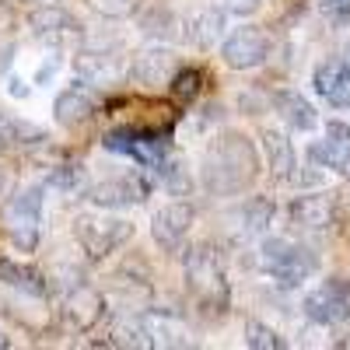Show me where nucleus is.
Here are the masks:
<instances>
[{
  "mask_svg": "<svg viewBox=\"0 0 350 350\" xmlns=\"http://www.w3.org/2000/svg\"><path fill=\"white\" fill-rule=\"evenodd\" d=\"M259 262H262V270H267L273 280H280V284H301L305 277H312L319 270L315 252L298 245V242H287V239L262 242Z\"/></svg>",
  "mask_w": 350,
  "mask_h": 350,
  "instance_id": "3",
  "label": "nucleus"
},
{
  "mask_svg": "<svg viewBox=\"0 0 350 350\" xmlns=\"http://www.w3.org/2000/svg\"><path fill=\"white\" fill-rule=\"evenodd\" d=\"M130 77L140 88H161L175 77V56L172 49H144L137 53V60L130 67Z\"/></svg>",
  "mask_w": 350,
  "mask_h": 350,
  "instance_id": "12",
  "label": "nucleus"
},
{
  "mask_svg": "<svg viewBox=\"0 0 350 350\" xmlns=\"http://www.w3.org/2000/svg\"><path fill=\"white\" fill-rule=\"evenodd\" d=\"M140 193L144 189L133 179H105V183H95L88 189V200H92L95 207H130V203L144 200Z\"/></svg>",
  "mask_w": 350,
  "mask_h": 350,
  "instance_id": "15",
  "label": "nucleus"
},
{
  "mask_svg": "<svg viewBox=\"0 0 350 350\" xmlns=\"http://www.w3.org/2000/svg\"><path fill=\"white\" fill-rule=\"evenodd\" d=\"M105 148L116 154H126L140 161L144 168L161 172L168 165V144L161 133H144V130H112L105 133Z\"/></svg>",
  "mask_w": 350,
  "mask_h": 350,
  "instance_id": "4",
  "label": "nucleus"
},
{
  "mask_svg": "<svg viewBox=\"0 0 350 350\" xmlns=\"http://www.w3.org/2000/svg\"><path fill=\"white\" fill-rule=\"evenodd\" d=\"M133 235V224L116 217H77V239L92 256H109Z\"/></svg>",
  "mask_w": 350,
  "mask_h": 350,
  "instance_id": "7",
  "label": "nucleus"
},
{
  "mask_svg": "<svg viewBox=\"0 0 350 350\" xmlns=\"http://www.w3.org/2000/svg\"><path fill=\"white\" fill-rule=\"evenodd\" d=\"M239 217H242V228L245 231H262L270 224V217H273V207L267 200H249L245 207L239 211Z\"/></svg>",
  "mask_w": 350,
  "mask_h": 350,
  "instance_id": "22",
  "label": "nucleus"
},
{
  "mask_svg": "<svg viewBox=\"0 0 350 350\" xmlns=\"http://www.w3.org/2000/svg\"><path fill=\"white\" fill-rule=\"evenodd\" d=\"M291 214H295V221L305 224V228H323V224H329V203L319 200V196H305L291 207Z\"/></svg>",
  "mask_w": 350,
  "mask_h": 350,
  "instance_id": "20",
  "label": "nucleus"
},
{
  "mask_svg": "<svg viewBox=\"0 0 350 350\" xmlns=\"http://www.w3.org/2000/svg\"><path fill=\"white\" fill-rule=\"evenodd\" d=\"M189 224H193V211L186 203H168L161 207L151 221V231H154V242L165 249V252H175L183 249L186 235H189Z\"/></svg>",
  "mask_w": 350,
  "mask_h": 350,
  "instance_id": "10",
  "label": "nucleus"
},
{
  "mask_svg": "<svg viewBox=\"0 0 350 350\" xmlns=\"http://www.w3.org/2000/svg\"><path fill=\"white\" fill-rule=\"evenodd\" d=\"M77 183H81V168L77 165H64L60 172L49 175V186H60V189H77Z\"/></svg>",
  "mask_w": 350,
  "mask_h": 350,
  "instance_id": "27",
  "label": "nucleus"
},
{
  "mask_svg": "<svg viewBox=\"0 0 350 350\" xmlns=\"http://www.w3.org/2000/svg\"><path fill=\"white\" fill-rule=\"evenodd\" d=\"M256 148L245 137L228 133L217 144H211L207 161H203V183H207L211 193H239L256 179Z\"/></svg>",
  "mask_w": 350,
  "mask_h": 350,
  "instance_id": "1",
  "label": "nucleus"
},
{
  "mask_svg": "<svg viewBox=\"0 0 350 350\" xmlns=\"http://www.w3.org/2000/svg\"><path fill=\"white\" fill-rule=\"evenodd\" d=\"M308 158L323 168H333L340 175H350V126L343 123H329L326 137L315 140L308 148Z\"/></svg>",
  "mask_w": 350,
  "mask_h": 350,
  "instance_id": "9",
  "label": "nucleus"
},
{
  "mask_svg": "<svg viewBox=\"0 0 350 350\" xmlns=\"http://www.w3.org/2000/svg\"><path fill=\"white\" fill-rule=\"evenodd\" d=\"M221 56H224L228 67L252 70V67H259L270 56V36L262 32V28H256V25H242V28H235V32L224 39Z\"/></svg>",
  "mask_w": 350,
  "mask_h": 350,
  "instance_id": "6",
  "label": "nucleus"
},
{
  "mask_svg": "<svg viewBox=\"0 0 350 350\" xmlns=\"http://www.w3.org/2000/svg\"><path fill=\"white\" fill-rule=\"evenodd\" d=\"M0 347H11V340H4V336H0Z\"/></svg>",
  "mask_w": 350,
  "mask_h": 350,
  "instance_id": "29",
  "label": "nucleus"
},
{
  "mask_svg": "<svg viewBox=\"0 0 350 350\" xmlns=\"http://www.w3.org/2000/svg\"><path fill=\"white\" fill-rule=\"evenodd\" d=\"M221 25H224V14L221 11H203L193 18V28H189V39L196 46H214V39L221 36Z\"/></svg>",
  "mask_w": 350,
  "mask_h": 350,
  "instance_id": "21",
  "label": "nucleus"
},
{
  "mask_svg": "<svg viewBox=\"0 0 350 350\" xmlns=\"http://www.w3.org/2000/svg\"><path fill=\"white\" fill-rule=\"evenodd\" d=\"M319 11H323L329 21L343 25V21H350V0H319Z\"/></svg>",
  "mask_w": 350,
  "mask_h": 350,
  "instance_id": "25",
  "label": "nucleus"
},
{
  "mask_svg": "<svg viewBox=\"0 0 350 350\" xmlns=\"http://www.w3.org/2000/svg\"><path fill=\"white\" fill-rule=\"evenodd\" d=\"M102 312H105V301H102V295L98 291H92V287H77V291H70L67 295V301H64V315H67V323L74 326V329H92L98 319H102Z\"/></svg>",
  "mask_w": 350,
  "mask_h": 350,
  "instance_id": "14",
  "label": "nucleus"
},
{
  "mask_svg": "<svg viewBox=\"0 0 350 350\" xmlns=\"http://www.w3.org/2000/svg\"><path fill=\"white\" fill-rule=\"evenodd\" d=\"M0 280H4L8 287H14V291L32 295V298H46V291H49L39 270L21 267V262H11V259H0Z\"/></svg>",
  "mask_w": 350,
  "mask_h": 350,
  "instance_id": "16",
  "label": "nucleus"
},
{
  "mask_svg": "<svg viewBox=\"0 0 350 350\" xmlns=\"http://www.w3.org/2000/svg\"><path fill=\"white\" fill-rule=\"evenodd\" d=\"M262 148H267L270 168H273L277 175H291V168H295V151H291V144H287L280 133L267 130V133H262Z\"/></svg>",
  "mask_w": 350,
  "mask_h": 350,
  "instance_id": "19",
  "label": "nucleus"
},
{
  "mask_svg": "<svg viewBox=\"0 0 350 350\" xmlns=\"http://www.w3.org/2000/svg\"><path fill=\"white\" fill-rule=\"evenodd\" d=\"M262 4V0H228V8L235 11V14H249V11H256Z\"/></svg>",
  "mask_w": 350,
  "mask_h": 350,
  "instance_id": "28",
  "label": "nucleus"
},
{
  "mask_svg": "<svg viewBox=\"0 0 350 350\" xmlns=\"http://www.w3.org/2000/svg\"><path fill=\"white\" fill-rule=\"evenodd\" d=\"M0 221H4V231L14 242V249L32 252L39 245V224H42V186H28L14 193V200L0 214Z\"/></svg>",
  "mask_w": 350,
  "mask_h": 350,
  "instance_id": "2",
  "label": "nucleus"
},
{
  "mask_svg": "<svg viewBox=\"0 0 350 350\" xmlns=\"http://www.w3.org/2000/svg\"><path fill=\"white\" fill-rule=\"evenodd\" d=\"M39 140H42L39 126L14 120V116H0V151H18L25 144H39Z\"/></svg>",
  "mask_w": 350,
  "mask_h": 350,
  "instance_id": "18",
  "label": "nucleus"
},
{
  "mask_svg": "<svg viewBox=\"0 0 350 350\" xmlns=\"http://www.w3.org/2000/svg\"><path fill=\"white\" fill-rule=\"evenodd\" d=\"M305 315L319 326H336L350 319V284L343 277H329L305 295Z\"/></svg>",
  "mask_w": 350,
  "mask_h": 350,
  "instance_id": "5",
  "label": "nucleus"
},
{
  "mask_svg": "<svg viewBox=\"0 0 350 350\" xmlns=\"http://www.w3.org/2000/svg\"><path fill=\"white\" fill-rule=\"evenodd\" d=\"M273 105L280 112V120L295 130H312L315 126V109L312 102H305L298 92H277L273 95Z\"/></svg>",
  "mask_w": 350,
  "mask_h": 350,
  "instance_id": "17",
  "label": "nucleus"
},
{
  "mask_svg": "<svg viewBox=\"0 0 350 350\" xmlns=\"http://www.w3.org/2000/svg\"><path fill=\"white\" fill-rule=\"evenodd\" d=\"M245 347H256V350H280V347H284V340H280L270 326L249 323V326H245Z\"/></svg>",
  "mask_w": 350,
  "mask_h": 350,
  "instance_id": "23",
  "label": "nucleus"
},
{
  "mask_svg": "<svg viewBox=\"0 0 350 350\" xmlns=\"http://www.w3.org/2000/svg\"><path fill=\"white\" fill-rule=\"evenodd\" d=\"M88 4L102 14H109V18H123V14L133 11V0H88Z\"/></svg>",
  "mask_w": 350,
  "mask_h": 350,
  "instance_id": "26",
  "label": "nucleus"
},
{
  "mask_svg": "<svg viewBox=\"0 0 350 350\" xmlns=\"http://www.w3.org/2000/svg\"><path fill=\"white\" fill-rule=\"evenodd\" d=\"M95 109H98V92L92 84H84V81H74L70 88H64V92L56 95V102H53V116H56L60 126L84 123Z\"/></svg>",
  "mask_w": 350,
  "mask_h": 350,
  "instance_id": "8",
  "label": "nucleus"
},
{
  "mask_svg": "<svg viewBox=\"0 0 350 350\" xmlns=\"http://www.w3.org/2000/svg\"><path fill=\"white\" fill-rule=\"evenodd\" d=\"M189 287H193V295L200 298V301H207V305H217V308H224V301H228V287H224V273H221V267L211 259V256H193V262H189Z\"/></svg>",
  "mask_w": 350,
  "mask_h": 350,
  "instance_id": "11",
  "label": "nucleus"
},
{
  "mask_svg": "<svg viewBox=\"0 0 350 350\" xmlns=\"http://www.w3.org/2000/svg\"><path fill=\"white\" fill-rule=\"evenodd\" d=\"M200 81H203L200 70H179V74L172 77V95L179 98V102L196 98V95H200Z\"/></svg>",
  "mask_w": 350,
  "mask_h": 350,
  "instance_id": "24",
  "label": "nucleus"
},
{
  "mask_svg": "<svg viewBox=\"0 0 350 350\" xmlns=\"http://www.w3.org/2000/svg\"><path fill=\"white\" fill-rule=\"evenodd\" d=\"M315 92L323 95L333 109H350V64L329 60L315 70Z\"/></svg>",
  "mask_w": 350,
  "mask_h": 350,
  "instance_id": "13",
  "label": "nucleus"
}]
</instances>
